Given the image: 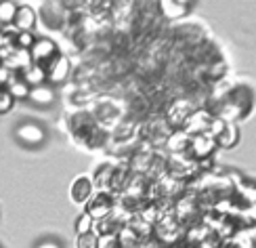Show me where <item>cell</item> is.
I'll list each match as a JSON object with an SVG mask.
<instances>
[{"label":"cell","mask_w":256,"mask_h":248,"mask_svg":"<svg viewBox=\"0 0 256 248\" xmlns=\"http://www.w3.org/2000/svg\"><path fill=\"white\" fill-rule=\"evenodd\" d=\"M57 55H59V49H57V45H55V42H52L50 38H36L34 47L30 49L32 63H36V66H42V68H46Z\"/></svg>","instance_id":"cell-1"},{"label":"cell","mask_w":256,"mask_h":248,"mask_svg":"<svg viewBox=\"0 0 256 248\" xmlns=\"http://www.w3.org/2000/svg\"><path fill=\"white\" fill-rule=\"evenodd\" d=\"M15 137L26 145H40L46 139V133H44V128L34 122H24L15 128Z\"/></svg>","instance_id":"cell-2"},{"label":"cell","mask_w":256,"mask_h":248,"mask_svg":"<svg viewBox=\"0 0 256 248\" xmlns=\"http://www.w3.org/2000/svg\"><path fill=\"white\" fill-rule=\"evenodd\" d=\"M214 147H216L214 139H210L208 135H196V137L189 139V149L187 152L191 154V158H196L200 162V160L210 158V154H212V149Z\"/></svg>","instance_id":"cell-3"},{"label":"cell","mask_w":256,"mask_h":248,"mask_svg":"<svg viewBox=\"0 0 256 248\" xmlns=\"http://www.w3.org/2000/svg\"><path fill=\"white\" fill-rule=\"evenodd\" d=\"M44 70H46V82L59 84V82H63L70 76V61H68V57L57 55Z\"/></svg>","instance_id":"cell-4"},{"label":"cell","mask_w":256,"mask_h":248,"mask_svg":"<svg viewBox=\"0 0 256 248\" xmlns=\"http://www.w3.org/2000/svg\"><path fill=\"white\" fill-rule=\"evenodd\" d=\"M84 212H88L94 221H99V219L103 221L105 217H110L112 214V198L105 196V193H99L94 200L86 202V210Z\"/></svg>","instance_id":"cell-5"},{"label":"cell","mask_w":256,"mask_h":248,"mask_svg":"<svg viewBox=\"0 0 256 248\" xmlns=\"http://www.w3.org/2000/svg\"><path fill=\"white\" fill-rule=\"evenodd\" d=\"M13 26H15L17 32H32V30H34V26H36V13H34V9L26 7V5H19Z\"/></svg>","instance_id":"cell-6"},{"label":"cell","mask_w":256,"mask_h":248,"mask_svg":"<svg viewBox=\"0 0 256 248\" xmlns=\"http://www.w3.org/2000/svg\"><path fill=\"white\" fill-rule=\"evenodd\" d=\"M92 196V179L88 177H78L72 185V198L78 204H86Z\"/></svg>","instance_id":"cell-7"},{"label":"cell","mask_w":256,"mask_h":248,"mask_svg":"<svg viewBox=\"0 0 256 248\" xmlns=\"http://www.w3.org/2000/svg\"><path fill=\"white\" fill-rule=\"evenodd\" d=\"M21 80H24L30 89H36V86H42L46 84V70L42 66H36V63H32V66H28L24 72H21Z\"/></svg>","instance_id":"cell-8"},{"label":"cell","mask_w":256,"mask_h":248,"mask_svg":"<svg viewBox=\"0 0 256 248\" xmlns=\"http://www.w3.org/2000/svg\"><path fill=\"white\" fill-rule=\"evenodd\" d=\"M160 11H162V15L168 17V19H178L187 15V11L191 9L189 3H183V0H164V3L158 5Z\"/></svg>","instance_id":"cell-9"},{"label":"cell","mask_w":256,"mask_h":248,"mask_svg":"<svg viewBox=\"0 0 256 248\" xmlns=\"http://www.w3.org/2000/svg\"><path fill=\"white\" fill-rule=\"evenodd\" d=\"M189 118H191V103L189 101H176L168 112V120H170V124H174V126L187 124Z\"/></svg>","instance_id":"cell-10"},{"label":"cell","mask_w":256,"mask_h":248,"mask_svg":"<svg viewBox=\"0 0 256 248\" xmlns=\"http://www.w3.org/2000/svg\"><path fill=\"white\" fill-rule=\"evenodd\" d=\"M28 99L36 105H50L55 101V89L50 84H42V86H36V89H30V97Z\"/></svg>","instance_id":"cell-11"},{"label":"cell","mask_w":256,"mask_h":248,"mask_svg":"<svg viewBox=\"0 0 256 248\" xmlns=\"http://www.w3.org/2000/svg\"><path fill=\"white\" fill-rule=\"evenodd\" d=\"M238 139H240V131L236 128V124H225V128H222V133L214 139V141H216V145H218V147L229 149V147H233V145L238 143Z\"/></svg>","instance_id":"cell-12"},{"label":"cell","mask_w":256,"mask_h":248,"mask_svg":"<svg viewBox=\"0 0 256 248\" xmlns=\"http://www.w3.org/2000/svg\"><path fill=\"white\" fill-rule=\"evenodd\" d=\"M6 93L13 97L15 101H17V99H28V97H30V86H28L24 80H21V78L13 76V80L6 84Z\"/></svg>","instance_id":"cell-13"},{"label":"cell","mask_w":256,"mask_h":248,"mask_svg":"<svg viewBox=\"0 0 256 248\" xmlns=\"http://www.w3.org/2000/svg\"><path fill=\"white\" fill-rule=\"evenodd\" d=\"M17 9H19V5L17 3H10V0H6V3H0V28L13 26L15 15H17Z\"/></svg>","instance_id":"cell-14"},{"label":"cell","mask_w":256,"mask_h":248,"mask_svg":"<svg viewBox=\"0 0 256 248\" xmlns=\"http://www.w3.org/2000/svg\"><path fill=\"white\" fill-rule=\"evenodd\" d=\"M112 177H114V166H101L97 170V175H94V179H92V185L97 183L101 189L110 187L112 185Z\"/></svg>","instance_id":"cell-15"},{"label":"cell","mask_w":256,"mask_h":248,"mask_svg":"<svg viewBox=\"0 0 256 248\" xmlns=\"http://www.w3.org/2000/svg\"><path fill=\"white\" fill-rule=\"evenodd\" d=\"M189 133H174L172 139H170V147L174 149L176 154L185 152V149H189Z\"/></svg>","instance_id":"cell-16"},{"label":"cell","mask_w":256,"mask_h":248,"mask_svg":"<svg viewBox=\"0 0 256 248\" xmlns=\"http://www.w3.org/2000/svg\"><path fill=\"white\" fill-rule=\"evenodd\" d=\"M92 227H94V219L90 217L88 212H82L80 217H78V221H76V231H78V235L90 233V231H92Z\"/></svg>","instance_id":"cell-17"},{"label":"cell","mask_w":256,"mask_h":248,"mask_svg":"<svg viewBox=\"0 0 256 248\" xmlns=\"http://www.w3.org/2000/svg\"><path fill=\"white\" fill-rule=\"evenodd\" d=\"M36 42V36L32 34V32H19V34L15 36V47L21 49V51H30L32 47H34Z\"/></svg>","instance_id":"cell-18"},{"label":"cell","mask_w":256,"mask_h":248,"mask_svg":"<svg viewBox=\"0 0 256 248\" xmlns=\"http://www.w3.org/2000/svg\"><path fill=\"white\" fill-rule=\"evenodd\" d=\"M78 248H99V235L94 231L78 235Z\"/></svg>","instance_id":"cell-19"},{"label":"cell","mask_w":256,"mask_h":248,"mask_svg":"<svg viewBox=\"0 0 256 248\" xmlns=\"http://www.w3.org/2000/svg\"><path fill=\"white\" fill-rule=\"evenodd\" d=\"M99 248H120L118 235L110 233V235H105V238H99Z\"/></svg>","instance_id":"cell-20"},{"label":"cell","mask_w":256,"mask_h":248,"mask_svg":"<svg viewBox=\"0 0 256 248\" xmlns=\"http://www.w3.org/2000/svg\"><path fill=\"white\" fill-rule=\"evenodd\" d=\"M13 103H15V99H13V97H10V95L6 93V89H4V95L0 97V114L8 112L10 107H13Z\"/></svg>","instance_id":"cell-21"},{"label":"cell","mask_w":256,"mask_h":248,"mask_svg":"<svg viewBox=\"0 0 256 248\" xmlns=\"http://www.w3.org/2000/svg\"><path fill=\"white\" fill-rule=\"evenodd\" d=\"M10 80H13V72L6 70L4 66H0V89H4Z\"/></svg>","instance_id":"cell-22"},{"label":"cell","mask_w":256,"mask_h":248,"mask_svg":"<svg viewBox=\"0 0 256 248\" xmlns=\"http://www.w3.org/2000/svg\"><path fill=\"white\" fill-rule=\"evenodd\" d=\"M36 248H63V246L59 242H55V240H44V242L36 244Z\"/></svg>","instance_id":"cell-23"},{"label":"cell","mask_w":256,"mask_h":248,"mask_svg":"<svg viewBox=\"0 0 256 248\" xmlns=\"http://www.w3.org/2000/svg\"><path fill=\"white\" fill-rule=\"evenodd\" d=\"M198 248H216V246H214V244H212V242H208V240H206V242H202V244H198Z\"/></svg>","instance_id":"cell-24"},{"label":"cell","mask_w":256,"mask_h":248,"mask_svg":"<svg viewBox=\"0 0 256 248\" xmlns=\"http://www.w3.org/2000/svg\"><path fill=\"white\" fill-rule=\"evenodd\" d=\"M252 219H256V204L252 206Z\"/></svg>","instance_id":"cell-25"},{"label":"cell","mask_w":256,"mask_h":248,"mask_svg":"<svg viewBox=\"0 0 256 248\" xmlns=\"http://www.w3.org/2000/svg\"><path fill=\"white\" fill-rule=\"evenodd\" d=\"M4 95V89H0V97H2Z\"/></svg>","instance_id":"cell-26"}]
</instances>
